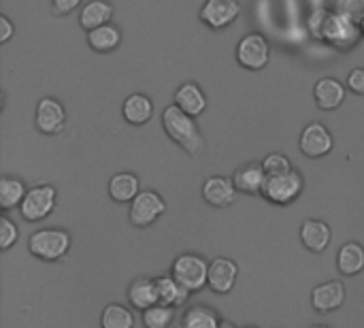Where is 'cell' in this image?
Wrapping results in <instances>:
<instances>
[{
    "label": "cell",
    "instance_id": "obj_1",
    "mask_svg": "<svg viewBox=\"0 0 364 328\" xmlns=\"http://www.w3.org/2000/svg\"><path fill=\"white\" fill-rule=\"evenodd\" d=\"M162 126L166 134L190 156H198L205 149V137L198 130L196 117L183 113L175 102L168 105L162 113Z\"/></svg>",
    "mask_w": 364,
    "mask_h": 328
},
{
    "label": "cell",
    "instance_id": "obj_2",
    "mask_svg": "<svg viewBox=\"0 0 364 328\" xmlns=\"http://www.w3.org/2000/svg\"><path fill=\"white\" fill-rule=\"evenodd\" d=\"M363 30L358 23H354L350 17H346L341 11L326 9L324 26H322V41L328 43L335 49L350 51L363 41Z\"/></svg>",
    "mask_w": 364,
    "mask_h": 328
},
{
    "label": "cell",
    "instance_id": "obj_3",
    "mask_svg": "<svg viewBox=\"0 0 364 328\" xmlns=\"http://www.w3.org/2000/svg\"><path fill=\"white\" fill-rule=\"evenodd\" d=\"M28 250L34 258L45 263L62 260L70 250V235L62 228H41L30 235Z\"/></svg>",
    "mask_w": 364,
    "mask_h": 328
},
{
    "label": "cell",
    "instance_id": "obj_4",
    "mask_svg": "<svg viewBox=\"0 0 364 328\" xmlns=\"http://www.w3.org/2000/svg\"><path fill=\"white\" fill-rule=\"evenodd\" d=\"M171 275L190 292H198L209 282V263L198 254H181L175 258Z\"/></svg>",
    "mask_w": 364,
    "mask_h": 328
},
{
    "label": "cell",
    "instance_id": "obj_5",
    "mask_svg": "<svg viewBox=\"0 0 364 328\" xmlns=\"http://www.w3.org/2000/svg\"><path fill=\"white\" fill-rule=\"evenodd\" d=\"M303 190H305L303 175L292 169L288 173L267 177V184L262 188V196L273 205H290L303 194Z\"/></svg>",
    "mask_w": 364,
    "mask_h": 328
},
{
    "label": "cell",
    "instance_id": "obj_6",
    "mask_svg": "<svg viewBox=\"0 0 364 328\" xmlns=\"http://www.w3.org/2000/svg\"><path fill=\"white\" fill-rule=\"evenodd\" d=\"M58 203V192L51 184H41L28 190L23 203L19 205V213L26 222H41L53 213Z\"/></svg>",
    "mask_w": 364,
    "mask_h": 328
},
{
    "label": "cell",
    "instance_id": "obj_7",
    "mask_svg": "<svg viewBox=\"0 0 364 328\" xmlns=\"http://www.w3.org/2000/svg\"><path fill=\"white\" fill-rule=\"evenodd\" d=\"M271 58V45L264 34L250 32L245 34L237 45V60L247 70H262L269 64Z\"/></svg>",
    "mask_w": 364,
    "mask_h": 328
},
{
    "label": "cell",
    "instance_id": "obj_8",
    "mask_svg": "<svg viewBox=\"0 0 364 328\" xmlns=\"http://www.w3.org/2000/svg\"><path fill=\"white\" fill-rule=\"evenodd\" d=\"M166 211V203L164 199L154 192V190H141L139 196L130 203V224L136 228H147L151 226L162 213Z\"/></svg>",
    "mask_w": 364,
    "mask_h": 328
},
{
    "label": "cell",
    "instance_id": "obj_9",
    "mask_svg": "<svg viewBox=\"0 0 364 328\" xmlns=\"http://www.w3.org/2000/svg\"><path fill=\"white\" fill-rule=\"evenodd\" d=\"M241 15L239 0H205L200 9V21L211 30H226Z\"/></svg>",
    "mask_w": 364,
    "mask_h": 328
},
{
    "label": "cell",
    "instance_id": "obj_10",
    "mask_svg": "<svg viewBox=\"0 0 364 328\" xmlns=\"http://www.w3.org/2000/svg\"><path fill=\"white\" fill-rule=\"evenodd\" d=\"M299 147L307 158H324L333 152L335 139L324 124L311 122L303 128L301 139H299Z\"/></svg>",
    "mask_w": 364,
    "mask_h": 328
},
{
    "label": "cell",
    "instance_id": "obj_11",
    "mask_svg": "<svg viewBox=\"0 0 364 328\" xmlns=\"http://www.w3.org/2000/svg\"><path fill=\"white\" fill-rule=\"evenodd\" d=\"M34 122H36V128L43 134H60L64 130V126H66V111H64L60 100H55L51 96H45L36 105Z\"/></svg>",
    "mask_w": 364,
    "mask_h": 328
},
{
    "label": "cell",
    "instance_id": "obj_12",
    "mask_svg": "<svg viewBox=\"0 0 364 328\" xmlns=\"http://www.w3.org/2000/svg\"><path fill=\"white\" fill-rule=\"evenodd\" d=\"M237 186L230 177H224V175H213V177H207L205 184H203V199L205 203H209L211 207H218V209H224L228 205H232L237 201Z\"/></svg>",
    "mask_w": 364,
    "mask_h": 328
},
{
    "label": "cell",
    "instance_id": "obj_13",
    "mask_svg": "<svg viewBox=\"0 0 364 328\" xmlns=\"http://www.w3.org/2000/svg\"><path fill=\"white\" fill-rule=\"evenodd\" d=\"M239 277V265L230 258H215L209 263V282L207 288L215 295H228Z\"/></svg>",
    "mask_w": 364,
    "mask_h": 328
},
{
    "label": "cell",
    "instance_id": "obj_14",
    "mask_svg": "<svg viewBox=\"0 0 364 328\" xmlns=\"http://www.w3.org/2000/svg\"><path fill=\"white\" fill-rule=\"evenodd\" d=\"M343 303H346V286L337 280L326 282V284H318L311 290V305L320 314L337 312Z\"/></svg>",
    "mask_w": 364,
    "mask_h": 328
},
{
    "label": "cell",
    "instance_id": "obj_15",
    "mask_svg": "<svg viewBox=\"0 0 364 328\" xmlns=\"http://www.w3.org/2000/svg\"><path fill=\"white\" fill-rule=\"evenodd\" d=\"M314 96H316V102L322 111H335L343 105L346 96H348V90L346 85L335 79V77H324L316 83L314 88Z\"/></svg>",
    "mask_w": 364,
    "mask_h": 328
},
{
    "label": "cell",
    "instance_id": "obj_16",
    "mask_svg": "<svg viewBox=\"0 0 364 328\" xmlns=\"http://www.w3.org/2000/svg\"><path fill=\"white\" fill-rule=\"evenodd\" d=\"M267 171L262 166V162H247L241 169H237V173L232 175V181L237 186L239 192L243 194H262V188L267 184Z\"/></svg>",
    "mask_w": 364,
    "mask_h": 328
},
{
    "label": "cell",
    "instance_id": "obj_17",
    "mask_svg": "<svg viewBox=\"0 0 364 328\" xmlns=\"http://www.w3.org/2000/svg\"><path fill=\"white\" fill-rule=\"evenodd\" d=\"M175 105L183 113H188L192 117H198L207 109V96H205V92L200 90L198 83L188 81V83H181L177 88V92H175Z\"/></svg>",
    "mask_w": 364,
    "mask_h": 328
},
{
    "label": "cell",
    "instance_id": "obj_18",
    "mask_svg": "<svg viewBox=\"0 0 364 328\" xmlns=\"http://www.w3.org/2000/svg\"><path fill=\"white\" fill-rule=\"evenodd\" d=\"M331 239H333V231L326 222H322V220H305L303 222L301 241L309 252H314V254L324 252L331 245Z\"/></svg>",
    "mask_w": 364,
    "mask_h": 328
},
{
    "label": "cell",
    "instance_id": "obj_19",
    "mask_svg": "<svg viewBox=\"0 0 364 328\" xmlns=\"http://www.w3.org/2000/svg\"><path fill=\"white\" fill-rule=\"evenodd\" d=\"M122 115L132 126H143L154 115V100L147 94H130L122 105Z\"/></svg>",
    "mask_w": 364,
    "mask_h": 328
},
{
    "label": "cell",
    "instance_id": "obj_20",
    "mask_svg": "<svg viewBox=\"0 0 364 328\" xmlns=\"http://www.w3.org/2000/svg\"><path fill=\"white\" fill-rule=\"evenodd\" d=\"M156 282V290H158V299L162 305H168V307H181L188 303L190 299V290L186 286H181L173 275H160L154 280Z\"/></svg>",
    "mask_w": 364,
    "mask_h": 328
},
{
    "label": "cell",
    "instance_id": "obj_21",
    "mask_svg": "<svg viewBox=\"0 0 364 328\" xmlns=\"http://www.w3.org/2000/svg\"><path fill=\"white\" fill-rule=\"evenodd\" d=\"M113 17V4L107 0H90L83 4L81 13H79V23L83 30H94L100 28L105 23H111Z\"/></svg>",
    "mask_w": 364,
    "mask_h": 328
},
{
    "label": "cell",
    "instance_id": "obj_22",
    "mask_svg": "<svg viewBox=\"0 0 364 328\" xmlns=\"http://www.w3.org/2000/svg\"><path fill=\"white\" fill-rule=\"evenodd\" d=\"M128 301L139 312H145V310L158 305L160 299H158L156 282L154 280H147V277H136L130 284V288H128Z\"/></svg>",
    "mask_w": 364,
    "mask_h": 328
},
{
    "label": "cell",
    "instance_id": "obj_23",
    "mask_svg": "<svg viewBox=\"0 0 364 328\" xmlns=\"http://www.w3.org/2000/svg\"><path fill=\"white\" fill-rule=\"evenodd\" d=\"M141 192V181L134 173H117L109 181V196L115 203H132Z\"/></svg>",
    "mask_w": 364,
    "mask_h": 328
},
{
    "label": "cell",
    "instance_id": "obj_24",
    "mask_svg": "<svg viewBox=\"0 0 364 328\" xmlns=\"http://www.w3.org/2000/svg\"><path fill=\"white\" fill-rule=\"evenodd\" d=\"M87 43L98 53H109L119 47L122 43V30L115 23H105L100 28H94L87 32Z\"/></svg>",
    "mask_w": 364,
    "mask_h": 328
},
{
    "label": "cell",
    "instance_id": "obj_25",
    "mask_svg": "<svg viewBox=\"0 0 364 328\" xmlns=\"http://www.w3.org/2000/svg\"><path fill=\"white\" fill-rule=\"evenodd\" d=\"M337 269L348 275L354 277L364 271V248L356 241H350L346 245H341L339 254H337Z\"/></svg>",
    "mask_w": 364,
    "mask_h": 328
},
{
    "label": "cell",
    "instance_id": "obj_26",
    "mask_svg": "<svg viewBox=\"0 0 364 328\" xmlns=\"http://www.w3.org/2000/svg\"><path fill=\"white\" fill-rule=\"evenodd\" d=\"M222 318L209 305H192L181 316L179 328H220Z\"/></svg>",
    "mask_w": 364,
    "mask_h": 328
},
{
    "label": "cell",
    "instance_id": "obj_27",
    "mask_svg": "<svg viewBox=\"0 0 364 328\" xmlns=\"http://www.w3.org/2000/svg\"><path fill=\"white\" fill-rule=\"evenodd\" d=\"M26 194H28V190H26V186H23L21 179L9 177V175H4L0 179V207L4 211L17 209L23 203Z\"/></svg>",
    "mask_w": 364,
    "mask_h": 328
},
{
    "label": "cell",
    "instance_id": "obj_28",
    "mask_svg": "<svg viewBox=\"0 0 364 328\" xmlns=\"http://www.w3.org/2000/svg\"><path fill=\"white\" fill-rule=\"evenodd\" d=\"M100 327L102 328H134V316L128 307L119 303H111L100 314Z\"/></svg>",
    "mask_w": 364,
    "mask_h": 328
},
{
    "label": "cell",
    "instance_id": "obj_29",
    "mask_svg": "<svg viewBox=\"0 0 364 328\" xmlns=\"http://www.w3.org/2000/svg\"><path fill=\"white\" fill-rule=\"evenodd\" d=\"M141 320H143L145 328H171L173 320H175V307L158 303V305L145 310Z\"/></svg>",
    "mask_w": 364,
    "mask_h": 328
},
{
    "label": "cell",
    "instance_id": "obj_30",
    "mask_svg": "<svg viewBox=\"0 0 364 328\" xmlns=\"http://www.w3.org/2000/svg\"><path fill=\"white\" fill-rule=\"evenodd\" d=\"M262 166H264V171H267V175H269V177L292 171V162H290V158H286L284 154H277V152H275V154H269V156L262 160Z\"/></svg>",
    "mask_w": 364,
    "mask_h": 328
},
{
    "label": "cell",
    "instance_id": "obj_31",
    "mask_svg": "<svg viewBox=\"0 0 364 328\" xmlns=\"http://www.w3.org/2000/svg\"><path fill=\"white\" fill-rule=\"evenodd\" d=\"M17 237H19L17 226H15L6 216H2V218H0V250H2V252L11 250V248L17 243Z\"/></svg>",
    "mask_w": 364,
    "mask_h": 328
},
{
    "label": "cell",
    "instance_id": "obj_32",
    "mask_svg": "<svg viewBox=\"0 0 364 328\" xmlns=\"http://www.w3.org/2000/svg\"><path fill=\"white\" fill-rule=\"evenodd\" d=\"M341 13L360 26L364 21V0H341Z\"/></svg>",
    "mask_w": 364,
    "mask_h": 328
},
{
    "label": "cell",
    "instance_id": "obj_33",
    "mask_svg": "<svg viewBox=\"0 0 364 328\" xmlns=\"http://www.w3.org/2000/svg\"><path fill=\"white\" fill-rule=\"evenodd\" d=\"M324 17H326V9H318L314 11V15L307 21V30L311 34V38L322 41V26H324Z\"/></svg>",
    "mask_w": 364,
    "mask_h": 328
},
{
    "label": "cell",
    "instance_id": "obj_34",
    "mask_svg": "<svg viewBox=\"0 0 364 328\" xmlns=\"http://www.w3.org/2000/svg\"><path fill=\"white\" fill-rule=\"evenodd\" d=\"M348 88L354 92V94H360L364 96V68H354L348 77Z\"/></svg>",
    "mask_w": 364,
    "mask_h": 328
},
{
    "label": "cell",
    "instance_id": "obj_35",
    "mask_svg": "<svg viewBox=\"0 0 364 328\" xmlns=\"http://www.w3.org/2000/svg\"><path fill=\"white\" fill-rule=\"evenodd\" d=\"M83 0H51V11L55 15H66L70 11H75Z\"/></svg>",
    "mask_w": 364,
    "mask_h": 328
},
{
    "label": "cell",
    "instance_id": "obj_36",
    "mask_svg": "<svg viewBox=\"0 0 364 328\" xmlns=\"http://www.w3.org/2000/svg\"><path fill=\"white\" fill-rule=\"evenodd\" d=\"M13 23H11V19L6 17V15H0V43L4 45V43H9L11 41V36H13Z\"/></svg>",
    "mask_w": 364,
    "mask_h": 328
},
{
    "label": "cell",
    "instance_id": "obj_37",
    "mask_svg": "<svg viewBox=\"0 0 364 328\" xmlns=\"http://www.w3.org/2000/svg\"><path fill=\"white\" fill-rule=\"evenodd\" d=\"M220 328H237V327H235L232 322H224V320H222V324H220Z\"/></svg>",
    "mask_w": 364,
    "mask_h": 328
},
{
    "label": "cell",
    "instance_id": "obj_38",
    "mask_svg": "<svg viewBox=\"0 0 364 328\" xmlns=\"http://www.w3.org/2000/svg\"><path fill=\"white\" fill-rule=\"evenodd\" d=\"M311 328H331V327H324V324H314Z\"/></svg>",
    "mask_w": 364,
    "mask_h": 328
},
{
    "label": "cell",
    "instance_id": "obj_39",
    "mask_svg": "<svg viewBox=\"0 0 364 328\" xmlns=\"http://www.w3.org/2000/svg\"><path fill=\"white\" fill-rule=\"evenodd\" d=\"M360 30H363V36H364V21H363V23H360Z\"/></svg>",
    "mask_w": 364,
    "mask_h": 328
},
{
    "label": "cell",
    "instance_id": "obj_40",
    "mask_svg": "<svg viewBox=\"0 0 364 328\" xmlns=\"http://www.w3.org/2000/svg\"><path fill=\"white\" fill-rule=\"evenodd\" d=\"M243 328H258V327H243Z\"/></svg>",
    "mask_w": 364,
    "mask_h": 328
}]
</instances>
